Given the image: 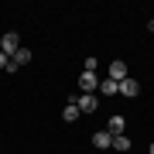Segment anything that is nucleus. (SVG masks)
I'll return each instance as SVG.
<instances>
[{
    "mask_svg": "<svg viewBox=\"0 0 154 154\" xmlns=\"http://www.w3.org/2000/svg\"><path fill=\"white\" fill-rule=\"evenodd\" d=\"M123 127H127L123 116H110V123H106V134H110V137H120V134H123Z\"/></svg>",
    "mask_w": 154,
    "mask_h": 154,
    "instance_id": "nucleus-7",
    "label": "nucleus"
},
{
    "mask_svg": "<svg viewBox=\"0 0 154 154\" xmlns=\"http://www.w3.org/2000/svg\"><path fill=\"white\" fill-rule=\"evenodd\" d=\"M96 69H99V62H96V58H93V55H89V58H86V62H82V72H96Z\"/></svg>",
    "mask_w": 154,
    "mask_h": 154,
    "instance_id": "nucleus-12",
    "label": "nucleus"
},
{
    "mask_svg": "<svg viewBox=\"0 0 154 154\" xmlns=\"http://www.w3.org/2000/svg\"><path fill=\"white\" fill-rule=\"evenodd\" d=\"M79 116H82V113H79V106H75V103H69L65 110H62V120H65V123H75Z\"/></svg>",
    "mask_w": 154,
    "mask_h": 154,
    "instance_id": "nucleus-10",
    "label": "nucleus"
},
{
    "mask_svg": "<svg viewBox=\"0 0 154 154\" xmlns=\"http://www.w3.org/2000/svg\"><path fill=\"white\" fill-rule=\"evenodd\" d=\"M79 89H82V93H96V89H99L96 72H82V75H79Z\"/></svg>",
    "mask_w": 154,
    "mask_h": 154,
    "instance_id": "nucleus-3",
    "label": "nucleus"
},
{
    "mask_svg": "<svg viewBox=\"0 0 154 154\" xmlns=\"http://www.w3.org/2000/svg\"><path fill=\"white\" fill-rule=\"evenodd\" d=\"M17 48H21V34H17V31H7L4 38H0V51H4L7 58H11Z\"/></svg>",
    "mask_w": 154,
    "mask_h": 154,
    "instance_id": "nucleus-2",
    "label": "nucleus"
},
{
    "mask_svg": "<svg viewBox=\"0 0 154 154\" xmlns=\"http://www.w3.org/2000/svg\"><path fill=\"white\" fill-rule=\"evenodd\" d=\"M110 79L113 82H123L127 79V62H110Z\"/></svg>",
    "mask_w": 154,
    "mask_h": 154,
    "instance_id": "nucleus-8",
    "label": "nucleus"
},
{
    "mask_svg": "<svg viewBox=\"0 0 154 154\" xmlns=\"http://www.w3.org/2000/svg\"><path fill=\"white\" fill-rule=\"evenodd\" d=\"M7 65H11V58H7V55H4V51H0V69H4V72H7Z\"/></svg>",
    "mask_w": 154,
    "mask_h": 154,
    "instance_id": "nucleus-13",
    "label": "nucleus"
},
{
    "mask_svg": "<svg viewBox=\"0 0 154 154\" xmlns=\"http://www.w3.org/2000/svg\"><path fill=\"white\" fill-rule=\"evenodd\" d=\"M28 62H31V48H24V45H21V48L11 55V65H14V69H21V65H28Z\"/></svg>",
    "mask_w": 154,
    "mask_h": 154,
    "instance_id": "nucleus-4",
    "label": "nucleus"
},
{
    "mask_svg": "<svg viewBox=\"0 0 154 154\" xmlns=\"http://www.w3.org/2000/svg\"><path fill=\"white\" fill-rule=\"evenodd\" d=\"M93 147H99V151H110V147H113V137H110L106 130H96V134H93Z\"/></svg>",
    "mask_w": 154,
    "mask_h": 154,
    "instance_id": "nucleus-5",
    "label": "nucleus"
},
{
    "mask_svg": "<svg viewBox=\"0 0 154 154\" xmlns=\"http://www.w3.org/2000/svg\"><path fill=\"white\" fill-rule=\"evenodd\" d=\"M137 93H140V86H137V79H130V75H127L123 82H120V96H130V99H134V96H137Z\"/></svg>",
    "mask_w": 154,
    "mask_h": 154,
    "instance_id": "nucleus-6",
    "label": "nucleus"
},
{
    "mask_svg": "<svg viewBox=\"0 0 154 154\" xmlns=\"http://www.w3.org/2000/svg\"><path fill=\"white\" fill-rule=\"evenodd\" d=\"M113 151H130V137H127V134L113 137Z\"/></svg>",
    "mask_w": 154,
    "mask_h": 154,
    "instance_id": "nucleus-11",
    "label": "nucleus"
},
{
    "mask_svg": "<svg viewBox=\"0 0 154 154\" xmlns=\"http://www.w3.org/2000/svg\"><path fill=\"white\" fill-rule=\"evenodd\" d=\"M147 31H151V34H154V21H147Z\"/></svg>",
    "mask_w": 154,
    "mask_h": 154,
    "instance_id": "nucleus-14",
    "label": "nucleus"
},
{
    "mask_svg": "<svg viewBox=\"0 0 154 154\" xmlns=\"http://www.w3.org/2000/svg\"><path fill=\"white\" fill-rule=\"evenodd\" d=\"M75 106H79V113H96L99 110V96L96 93H79L75 96Z\"/></svg>",
    "mask_w": 154,
    "mask_h": 154,
    "instance_id": "nucleus-1",
    "label": "nucleus"
},
{
    "mask_svg": "<svg viewBox=\"0 0 154 154\" xmlns=\"http://www.w3.org/2000/svg\"><path fill=\"white\" fill-rule=\"evenodd\" d=\"M147 154H154V144H151V147H147Z\"/></svg>",
    "mask_w": 154,
    "mask_h": 154,
    "instance_id": "nucleus-15",
    "label": "nucleus"
},
{
    "mask_svg": "<svg viewBox=\"0 0 154 154\" xmlns=\"http://www.w3.org/2000/svg\"><path fill=\"white\" fill-rule=\"evenodd\" d=\"M99 93H103V96H116V93H120V82H113L110 75L99 79Z\"/></svg>",
    "mask_w": 154,
    "mask_h": 154,
    "instance_id": "nucleus-9",
    "label": "nucleus"
}]
</instances>
